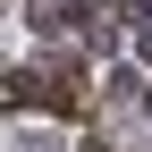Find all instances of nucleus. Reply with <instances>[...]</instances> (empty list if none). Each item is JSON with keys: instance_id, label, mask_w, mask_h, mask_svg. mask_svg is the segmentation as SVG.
<instances>
[{"instance_id": "f257e3e1", "label": "nucleus", "mask_w": 152, "mask_h": 152, "mask_svg": "<svg viewBox=\"0 0 152 152\" xmlns=\"http://www.w3.org/2000/svg\"><path fill=\"white\" fill-rule=\"evenodd\" d=\"M17 152H59V144H51V135H17Z\"/></svg>"}]
</instances>
